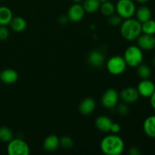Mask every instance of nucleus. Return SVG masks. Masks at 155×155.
Masks as SVG:
<instances>
[{"mask_svg":"<svg viewBox=\"0 0 155 155\" xmlns=\"http://www.w3.org/2000/svg\"><path fill=\"white\" fill-rule=\"evenodd\" d=\"M124 140L116 134L105 136L100 143L101 151L106 155H120L124 152Z\"/></svg>","mask_w":155,"mask_h":155,"instance_id":"obj_1","label":"nucleus"},{"mask_svg":"<svg viewBox=\"0 0 155 155\" xmlns=\"http://www.w3.org/2000/svg\"><path fill=\"white\" fill-rule=\"evenodd\" d=\"M120 33L123 37L127 41H135L140 36L142 24L136 18H128L121 23Z\"/></svg>","mask_w":155,"mask_h":155,"instance_id":"obj_2","label":"nucleus"},{"mask_svg":"<svg viewBox=\"0 0 155 155\" xmlns=\"http://www.w3.org/2000/svg\"><path fill=\"white\" fill-rule=\"evenodd\" d=\"M123 57L127 64L132 68H137L143 62L144 58L142 50L138 45H130L125 50Z\"/></svg>","mask_w":155,"mask_h":155,"instance_id":"obj_3","label":"nucleus"},{"mask_svg":"<svg viewBox=\"0 0 155 155\" xmlns=\"http://www.w3.org/2000/svg\"><path fill=\"white\" fill-rule=\"evenodd\" d=\"M136 8L132 0H118L115 5V12L123 19L133 18Z\"/></svg>","mask_w":155,"mask_h":155,"instance_id":"obj_4","label":"nucleus"},{"mask_svg":"<svg viewBox=\"0 0 155 155\" xmlns=\"http://www.w3.org/2000/svg\"><path fill=\"white\" fill-rule=\"evenodd\" d=\"M127 63L124 57L120 55H114L110 57L106 64L107 71L112 75H120L126 71Z\"/></svg>","mask_w":155,"mask_h":155,"instance_id":"obj_5","label":"nucleus"},{"mask_svg":"<svg viewBox=\"0 0 155 155\" xmlns=\"http://www.w3.org/2000/svg\"><path fill=\"white\" fill-rule=\"evenodd\" d=\"M7 152L9 155H28L30 147L22 139H13L8 144Z\"/></svg>","mask_w":155,"mask_h":155,"instance_id":"obj_6","label":"nucleus"},{"mask_svg":"<svg viewBox=\"0 0 155 155\" xmlns=\"http://www.w3.org/2000/svg\"><path fill=\"white\" fill-rule=\"evenodd\" d=\"M119 93L115 89L110 88L107 89L101 96V102L106 109H112L116 107L119 101Z\"/></svg>","mask_w":155,"mask_h":155,"instance_id":"obj_7","label":"nucleus"},{"mask_svg":"<svg viewBox=\"0 0 155 155\" xmlns=\"http://www.w3.org/2000/svg\"><path fill=\"white\" fill-rule=\"evenodd\" d=\"M136 40H137V45L142 50L150 51L155 48V36L154 35L141 33Z\"/></svg>","mask_w":155,"mask_h":155,"instance_id":"obj_8","label":"nucleus"},{"mask_svg":"<svg viewBox=\"0 0 155 155\" xmlns=\"http://www.w3.org/2000/svg\"><path fill=\"white\" fill-rule=\"evenodd\" d=\"M85 12L83 5L79 4L78 2H76V4H74L69 8L68 11V20L72 22H79L81 21L84 17Z\"/></svg>","mask_w":155,"mask_h":155,"instance_id":"obj_9","label":"nucleus"},{"mask_svg":"<svg viewBox=\"0 0 155 155\" xmlns=\"http://www.w3.org/2000/svg\"><path fill=\"white\" fill-rule=\"evenodd\" d=\"M137 90L139 95L144 98H150L155 91V85L149 79L142 80L137 86Z\"/></svg>","mask_w":155,"mask_h":155,"instance_id":"obj_10","label":"nucleus"},{"mask_svg":"<svg viewBox=\"0 0 155 155\" xmlns=\"http://www.w3.org/2000/svg\"><path fill=\"white\" fill-rule=\"evenodd\" d=\"M120 99L126 104H132L139 99V94L136 88L127 87L124 88L119 95Z\"/></svg>","mask_w":155,"mask_h":155,"instance_id":"obj_11","label":"nucleus"},{"mask_svg":"<svg viewBox=\"0 0 155 155\" xmlns=\"http://www.w3.org/2000/svg\"><path fill=\"white\" fill-rule=\"evenodd\" d=\"M88 62L93 68H100L104 63V56L101 51L92 50L88 55Z\"/></svg>","mask_w":155,"mask_h":155,"instance_id":"obj_12","label":"nucleus"},{"mask_svg":"<svg viewBox=\"0 0 155 155\" xmlns=\"http://www.w3.org/2000/svg\"><path fill=\"white\" fill-rule=\"evenodd\" d=\"M112 124H113V121L111 120V119L107 116H104V115L98 117L95 122L96 128L102 133L110 132Z\"/></svg>","mask_w":155,"mask_h":155,"instance_id":"obj_13","label":"nucleus"},{"mask_svg":"<svg viewBox=\"0 0 155 155\" xmlns=\"http://www.w3.org/2000/svg\"><path fill=\"white\" fill-rule=\"evenodd\" d=\"M96 106L95 101L92 98H86L81 101L79 106V110L83 115H89L94 111Z\"/></svg>","mask_w":155,"mask_h":155,"instance_id":"obj_14","label":"nucleus"},{"mask_svg":"<svg viewBox=\"0 0 155 155\" xmlns=\"http://www.w3.org/2000/svg\"><path fill=\"white\" fill-rule=\"evenodd\" d=\"M59 137L56 135L47 136L43 142V149L46 151H54L59 147Z\"/></svg>","mask_w":155,"mask_h":155,"instance_id":"obj_15","label":"nucleus"},{"mask_svg":"<svg viewBox=\"0 0 155 155\" xmlns=\"http://www.w3.org/2000/svg\"><path fill=\"white\" fill-rule=\"evenodd\" d=\"M18 74L13 69H5L1 72L0 80L5 84H13L18 80Z\"/></svg>","mask_w":155,"mask_h":155,"instance_id":"obj_16","label":"nucleus"},{"mask_svg":"<svg viewBox=\"0 0 155 155\" xmlns=\"http://www.w3.org/2000/svg\"><path fill=\"white\" fill-rule=\"evenodd\" d=\"M143 130L148 137L155 139V115L148 117L145 120Z\"/></svg>","mask_w":155,"mask_h":155,"instance_id":"obj_17","label":"nucleus"},{"mask_svg":"<svg viewBox=\"0 0 155 155\" xmlns=\"http://www.w3.org/2000/svg\"><path fill=\"white\" fill-rule=\"evenodd\" d=\"M136 17V19L142 24L145 21H148L151 18V12L148 7L145 5H142L138 8L136 10L135 13Z\"/></svg>","mask_w":155,"mask_h":155,"instance_id":"obj_18","label":"nucleus"},{"mask_svg":"<svg viewBox=\"0 0 155 155\" xmlns=\"http://www.w3.org/2000/svg\"><path fill=\"white\" fill-rule=\"evenodd\" d=\"M11 29L15 32H22L27 27V21L22 17L17 16L12 19L10 24Z\"/></svg>","mask_w":155,"mask_h":155,"instance_id":"obj_19","label":"nucleus"},{"mask_svg":"<svg viewBox=\"0 0 155 155\" xmlns=\"http://www.w3.org/2000/svg\"><path fill=\"white\" fill-rule=\"evenodd\" d=\"M13 18V14L9 8L5 6L0 7V26H7Z\"/></svg>","mask_w":155,"mask_h":155,"instance_id":"obj_20","label":"nucleus"},{"mask_svg":"<svg viewBox=\"0 0 155 155\" xmlns=\"http://www.w3.org/2000/svg\"><path fill=\"white\" fill-rule=\"evenodd\" d=\"M85 12L87 13H94L99 9L101 2L99 0H84L82 5Z\"/></svg>","mask_w":155,"mask_h":155,"instance_id":"obj_21","label":"nucleus"},{"mask_svg":"<svg viewBox=\"0 0 155 155\" xmlns=\"http://www.w3.org/2000/svg\"><path fill=\"white\" fill-rule=\"evenodd\" d=\"M101 14L104 16L109 17L115 12V5L110 2L107 1L104 2H101L99 8Z\"/></svg>","mask_w":155,"mask_h":155,"instance_id":"obj_22","label":"nucleus"},{"mask_svg":"<svg viewBox=\"0 0 155 155\" xmlns=\"http://www.w3.org/2000/svg\"><path fill=\"white\" fill-rule=\"evenodd\" d=\"M137 74L142 80H146L151 76V70L146 64L142 63L137 67Z\"/></svg>","mask_w":155,"mask_h":155,"instance_id":"obj_23","label":"nucleus"},{"mask_svg":"<svg viewBox=\"0 0 155 155\" xmlns=\"http://www.w3.org/2000/svg\"><path fill=\"white\" fill-rule=\"evenodd\" d=\"M142 32L146 34H155V21L149 19L142 24Z\"/></svg>","mask_w":155,"mask_h":155,"instance_id":"obj_24","label":"nucleus"},{"mask_svg":"<svg viewBox=\"0 0 155 155\" xmlns=\"http://www.w3.org/2000/svg\"><path fill=\"white\" fill-rule=\"evenodd\" d=\"M13 133L6 127H0V140L4 142H9L13 139Z\"/></svg>","mask_w":155,"mask_h":155,"instance_id":"obj_25","label":"nucleus"},{"mask_svg":"<svg viewBox=\"0 0 155 155\" xmlns=\"http://www.w3.org/2000/svg\"><path fill=\"white\" fill-rule=\"evenodd\" d=\"M59 145L64 148V149L69 150L74 145V142L73 139L70 136H64L62 137L59 138Z\"/></svg>","mask_w":155,"mask_h":155,"instance_id":"obj_26","label":"nucleus"},{"mask_svg":"<svg viewBox=\"0 0 155 155\" xmlns=\"http://www.w3.org/2000/svg\"><path fill=\"white\" fill-rule=\"evenodd\" d=\"M122 20L123 18H121L117 14V15L113 14L108 17V24L112 27H117L121 24V23L123 22Z\"/></svg>","mask_w":155,"mask_h":155,"instance_id":"obj_27","label":"nucleus"},{"mask_svg":"<svg viewBox=\"0 0 155 155\" xmlns=\"http://www.w3.org/2000/svg\"><path fill=\"white\" fill-rule=\"evenodd\" d=\"M117 107V111L121 116H126L130 112V109H129L128 106L126 103H121V104H118L116 106Z\"/></svg>","mask_w":155,"mask_h":155,"instance_id":"obj_28","label":"nucleus"},{"mask_svg":"<svg viewBox=\"0 0 155 155\" xmlns=\"http://www.w3.org/2000/svg\"><path fill=\"white\" fill-rule=\"evenodd\" d=\"M9 36V30L6 26H0V40L4 41L8 39Z\"/></svg>","mask_w":155,"mask_h":155,"instance_id":"obj_29","label":"nucleus"},{"mask_svg":"<svg viewBox=\"0 0 155 155\" xmlns=\"http://www.w3.org/2000/svg\"><path fill=\"white\" fill-rule=\"evenodd\" d=\"M120 130V126L119 124L117 123H113L111 125V127H110V132H111L113 134H117L118 133Z\"/></svg>","mask_w":155,"mask_h":155,"instance_id":"obj_30","label":"nucleus"},{"mask_svg":"<svg viewBox=\"0 0 155 155\" xmlns=\"http://www.w3.org/2000/svg\"><path fill=\"white\" fill-rule=\"evenodd\" d=\"M128 153L130 155H140L141 154L140 149L136 146L131 147V148L129 149Z\"/></svg>","mask_w":155,"mask_h":155,"instance_id":"obj_31","label":"nucleus"},{"mask_svg":"<svg viewBox=\"0 0 155 155\" xmlns=\"http://www.w3.org/2000/svg\"><path fill=\"white\" fill-rule=\"evenodd\" d=\"M68 21H69V20H68V18L67 15H61V16L59 17L58 18V22L59 24H67Z\"/></svg>","mask_w":155,"mask_h":155,"instance_id":"obj_32","label":"nucleus"},{"mask_svg":"<svg viewBox=\"0 0 155 155\" xmlns=\"http://www.w3.org/2000/svg\"><path fill=\"white\" fill-rule=\"evenodd\" d=\"M150 104H151V107L155 110V91L153 92L152 95L150 96Z\"/></svg>","mask_w":155,"mask_h":155,"instance_id":"obj_33","label":"nucleus"},{"mask_svg":"<svg viewBox=\"0 0 155 155\" xmlns=\"http://www.w3.org/2000/svg\"><path fill=\"white\" fill-rule=\"evenodd\" d=\"M136 1L137 2L141 3V4H145V3L148 2L149 0H136Z\"/></svg>","mask_w":155,"mask_h":155,"instance_id":"obj_34","label":"nucleus"},{"mask_svg":"<svg viewBox=\"0 0 155 155\" xmlns=\"http://www.w3.org/2000/svg\"><path fill=\"white\" fill-rule=\"evenodd\" d=\"M72 1H74V2H81L82 0H72Z\"/></svg>","mask_w":155,"mask_h":155,"instance_id":"obj_35","label":"nucleus"},{"mask_svg":"<svg viewBox=\"0 0 155 155\" xmlns=\"http://www.w3.org/2000/svg\"><path fill=\"white\" fill-rule=\"evenodd\" d=\"M100 2H101H101H107V1H109V0H99Z\"/></svg>","mask_w":155,"mask_h":155,"instance_id":"obj_36","label":"nucleus"},{"mask_svg":"<svg viewBox=\"0 0 155 155\" xmlns=\"http://www.w3.org/2000/svg\"><path fill=\"white\" fill-rule=\"evenodd\" d=\"M153 65H154V68H155V57H154V58L153 59Z\"/></svg>","mask_w":155,"mask_h":155,"instance_id":"obj_37","label":"nucleus"},{"mask_svg":"<svg viewBox=\"0 0 155 155\" xmlns=\"http://www.w3.org/2000/svg\"><path fill=\"white\" fill-rule=\"evenodd\" d=\"M0 76H1V72H0Z\"/></svg>","mask_w":155,"mask_h":155,"instance_id":"obj_38","label":"nucleus"}]
</instances>
